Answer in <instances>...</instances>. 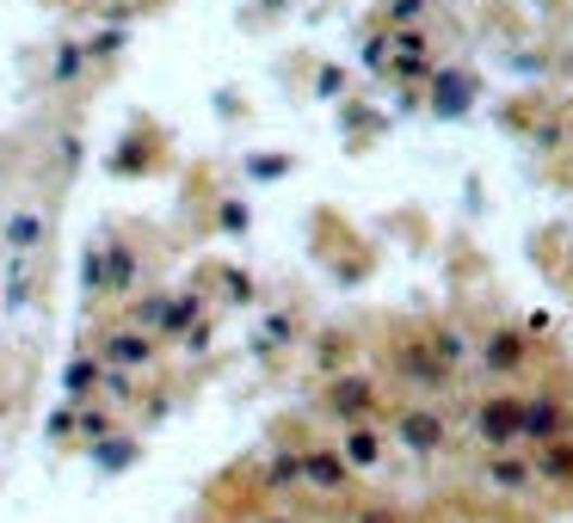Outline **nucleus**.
Masks as SVG:
<instances>
[{
  "label": "nucleus",
  "mask_w": 573,
  "mask_h": 523,
  "mask_svg": "<svg viewBox=\"0 0 573 523\" xmlns=\"http://www.w3.org/2000/svg\"><path fill=\"white\" fill-rule=\"evenodd\" d=\"M377 431H352V437H345V456H352V462H364V468H370V462H377Z\"/></svg>",
  "instance_id": "f8f14e48"
},
{
  "label": "nucleus",
  "mask_w": 573,
  "mask_h": 523,
  "mask_svg": "<svg viewBox=\"0 0 573 523\" xmlns=\"http://www.w3.org/2000/svg\"><path fill=\"white\" fill-rule=\"evenodd\" d=\"M327 407L340 412V419H364V412L377 407V388H370L364 375H340V382L327 388Z\"/></svg>",
  "instance_id": "20e7f679"
},
{
  "label": "nucleus",
  "mask_w": 573,
  "mask_h": 523,
  "mask_svg": "<svg viewBox=\"0 0 573 523\" xmlns=\"http://www.w3.org/2000/svg\"><path fill=\"white\" fill-rule=\"evenodd\" d=\"M438 87H444V93H438L444 112H462V105H469V80H462V75H444Z\"/></svg>",
  "instance_id": "ddd939ff"
},
{
  "label": "nucleus",
  "mask_w": 573,
  "mask_h": 523,
  "mask_svg": "<svg viewBox=\"0 0 573 523\" xmlns=\"http://www.w3.org/2000/svg\"><path fill=\"white\" fill-rule=\"evenodd\" d=\"M487 481H494L499 493H518V486L531 481V468H524V462H494V468H487Z\"/></svg>",
  "instance_id": "9b49d317"
},
{
  "label": "nucleus",
  "mask_w": 573,
  "mask_h": 523,
  "mask_svg": "<svg viewBox=\"0 0 573 523\" xmlns=\"http://www.w3.org/2000/svg\"><path fill=\"white\" fill-rule=\"evenodd\" d=\"M7 241H13V253H31V246L43 241V216H31V209L13 216V222H7Z\"/></svg>",
  "instance_id": "0eeeda50"
},
{
  "label": "nucleus",
  "mask_w": 573,
  "mask_h": 523,
  "mask_svg": "<svg viewBox=\"0 0 573 523\" xmlns=\"http://www.w3.org/2000/svg\"><path fill=\"white\" fill-rule=\"evenodd\" d=\"M303 481L315 486V493H340L345 486V462L333 456V449H308L303 456Z\"/></svg>",
  "instance_id": "39448f33"
},
{
  "label": "nucleus",
  "mask_w": 573,
  "mask_h": 523,
  "mask_svg": "<svg viewBox=\"0 0 573 523\" xmlns=\"http://www.w3.org/2000/svg\"><path fill=\"white\" fill-rule=\"evenodd\" d=\"M543 474H549V481L573 474V449H549V456H543Z\"/></svg>",
  "instance_id": "2eb2a0df"
},
{
  "label": "nucleus",
  "mask_w": 573,
  "mask_h": 523,
  "mask_svg": "<svg viewBox=\"0 0 573 523\" xmlns=\"http://www.w3.org/2000/svg\"><path fill=\"white\" fill-rule=\"evenodd\" d=\"M561 431H568V419H561V407H555V400H531V407L518 412V437H536V444H561Z\"/></svg>",
  "instance_id": "7ed1b4c3"
},
{
  "label": "nucleus",
  "mask_w": 573,
  "mask_h": 523,
  "mask_svg": "<svg viewBox=\"0 0 573 523\" xmlns=\"http://www.w3.org/2000/svg\"><path fill=\"white\" fill-rule=\"evenodd\" d=\"M149 339H136V333H124V339H112V345H105V357H112V363H149Z\"/></svg>",
  "instance_id": "6e6552de"
},
{
  "label": "nucleus",
  "mask_w": 573,
  "mask_h": 523,
  "mask_svg": "<svg viewBox=\"0 0 573 523\" xmlns=\"http://www.w3.org/2000/svg\"><path fill=\"white\" fill-rule=\"evenodd\" d=\"M402 444L420 449V456H425V449H438L444 444V419H438V412H407V419H402Z\"/></svg>",
  "instance_id": "423d86ee"
},
{
  "label": "nucleus",
  "mask_w": 573,
  "mask_h": 523,
  "mask_svg": "<svg viewBox=\"0 0 573 523\" xmlns=\"http://www.w3.org/2000/svg\"><path fill=\"white\" fill-rule=\"evenodd\" d=\"M358 523H395V511H364Z\"/></svg>",
  "instance_id": "6ab92c4d"
},
{
  "label": "nucleus",
  "mask_w": 573,
  "mask_h": 523,
  "mask_svg": "<svg viewBox=\"0 0 573 523\" xmlns=\"http://www.w3.org/2000/svg\"><path fill=\"white\" fill-rule=\"evenodd\" d=\"M420 7L425 0H395V20H420Z\"/></svg>",
  "instance_id": "a211bd4d"
},
{
  "label": "nucleus",
  "mask_w": 573,
  "mask_h": 523,
  "mask_svg": "<svg viewBox=\"0 0 573 523\" xmlns=\"http://www.w3.org/2000/svg\"><path fill=\"white\" fill-rule=\"evenodd\" d=\"M518 357H524V339L518 333H499L494 345H487V363H494V370H512Z\"/></svg>",
  "instance_id": "1a4fd4ad"
},
{
  "label": "nucleus",
  "mask_w": 573,
  "mask_h": 523,
  "mask_svg": "<svg viewBox=\"0 0 573 523\" xmlns=\"http://www.w3.org/2000/svg\"><path fill=\"white\" fill-rule=\"evenodd\" d=\"M284 339H290V320H266V333H259V345H271V352H278Z\"/></svg>",
  "instance_id": "f3484780"
},
{
  "label": "nucleus",
  "mask_w": 573,
  "mask_h": 523,
  "mask_svg": "<svg viewBox=\"0 0 573 523\" xmlns=\"http://www.w3.org/2000/svg\"><path fill=\"white\" fill-rule=\"evenodd\" d=\"M296 481H303V456H278L266 474V486H296Z\"/></svg>",
  "instance_id": "4468645a"
},
{
  "label": "nucleus",
  "mask_w": 573,
  "mask_h": 523,
  "mask_svg": "<svg viewBox=\"0 0 573 523\" xmlns=\"http://www.w3.org/2000/svg\"><path fill=\"white\" fill-rule=\"evenodd\" d=\"M402 370H407L413 388H444V382H450V363H444L432 345H402Z\"/></svg>",
  "instance_id": "f03ea898"
},
{
  "label": "nucleus",
  "mask_w": 573,
  "mask_h": 523,
  "mask_svg": "<svg viewBox=\"0 0 573 523\" xmlns=\"http://www.w3.org/2000/svg\"><path fill=\"white\" fill-rule=\"evenodd\" d=\"M432 352H438L444 363H457V357H462V339L457 333H432Z\"/></svg>",
  "instance_id": "dca6fc26"
},
{
  "label": "nucleus",
  "mask_w": 573,
  "mask_h": 523,
  "mask_svg": "<svg viewBox=\"0 0 573 523\" xmlns=\"http://www.w3.org/2000/svg\"><path fill=\"white\" fill-rule=\"evenodd\" d=\"M130 271H136V259H130V246H105V283H130Z\"/></svg>",
  "instance_id": "9d476101"
},
{
  "label": "nucleus",
  "mask_w": 573,
  "mask_h": 523,
  "mask_svg": "<svg viewBox=\"0 0 573 523\" xmlns=\"http://www.w3.org/2000/svg\"><path fill=\"white\" fill-rule=\"evenodd\" d=\"M518 412H524L518 400H487V407L475 412L481 444H487V449H506V444H512V437H518Z\"/></svg>",
  "instance_id": "f257e3e1"
},
{
  "label": "nucleus",
  "mask_w": 573,
  "mask_h": 523,
  "mask_svg": "<svg viewBox=\"0 0 573 523\" xmlns=\"http://www.w3.org/2000/svg\"><path fill=\"white\" fill-rule=\"evenodd\" d=\"M266 523H290V518H266Z\"/></svg>",
  "instance_id": "aec40b11"
}]
</instances>
